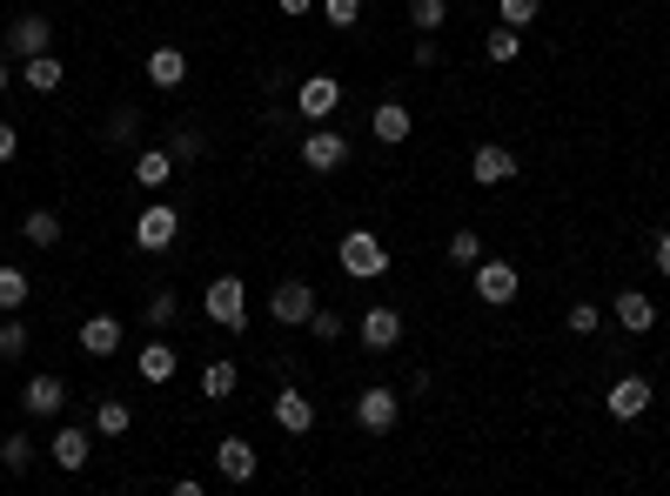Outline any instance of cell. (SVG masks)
<instances>
[{
    "mask_svg": "<svg viewBox=\"0 0 670 496\" xmlns=\"http://www.w3.org/2000/svg\"><path fill=\"white\" fill-rule=\"evenodd\" d=\"M128 430H135V409L122 396H101L94 403V436H128Z\"/></svg>",
    "mask_w": 670,
    "mask_h": 496,
    "instance_id": "cell-24",
    "label": "cell"
},
{
    "mask_svg": "<svg viewBox=\"0 0 670 496\" xmlns=\"http://www.w3.org/2000/svg\"><path fill=\"white\" fill-rule=\"evenodd\" d=\"M21 409L27 416H61L67 409V383H61V376H27V390H21Z\"/></svg>",
    "mask_w": 670,
    "mask_h": 496,
    "instance_id": "cell-16",
    "label": "cell"
},
{
    "mask_svg": "<svg viewBox=\"0 0 670 496\" xmlns=\"http://www.w3.org/2000/svg\"><path fill=\"white\" fill-rule=\"evenodd\" d=\"M21 236H27V249H54V242H61V215H54V208H27Z\"/></svg>",
    "mask_w": 670,
    "mask_h": 496,
    "instance_id": "cell-27",
    "label": "cell"
},
{
    "mask_svg": "<svg viewBox=\"0 0 670 496\" xmlns=\"http://www.w3.org/2000/svg\"><path fill=\"white\" fill-rule=\"evenodd\" d=\"M228 8H249V0H228Z\"/></svg>",
    "mask_w": 670,
    "mask_h": 496,
    "instance_id": "cell-45",
    "label": "cell"
},
{
    "mask_svg": "<svg viewBox=\"0 0 670 496\" xmlns=\"http://www.w3.org/2000/svg\"><path fill=\"white\" fill-rule=\"evenodd\" d=\"M0 463H8V470H14V476H21V470H27V463H34V436H21V430H14V436H8V443H0Z\"/></svg>",
    "mask_w": 670,
    "mask_h": 496,
    "instance_id": "cell-36",
    "label": "cell"
},
{
    "mask_svg": "<svg viewBox=\"0 0 670 496\" xmlns=\"http://www.w3.org/2000/svg\"><path fill=\"white\" fill-rule=\"evenodd\" d=\"M336 107H342V81H336V74H308V81L295 88V114H302V122H329Z\"/></svg>",
    "mask_w": 670,
    "mask_h": 496,
    "instance_id": "cell-9",
    "label": "cell"
},
{
    "mask_svg": "<svg viewBox=\"0 0 670 496\" xmlns=\"http://www.w3.org/2000/svg\"><path fill=\"white\" fill-rule=\"evenodd\" d=\"M469 181H477V188H503V181H517V155H509L503 141H483L477 155H469Z\"/></svg>",
    "mask_w": 670,
    "mask_h": 496,
    "instance_id": "cell-13",
    "label": "cell"
},
{
    "mask_svg": "<svg viewBox=\"0 0 670 496\" xmlns=\"http://www.w3.org/2000/svg\"><path fill=\"white\" fill-rule=\"evenodd\" d=\"M202 316H208L215 329H228V335H242V329H249V289L235 282V276H215V282L202 289Z\"/></svg>",
    "mask_w": 670,
    "mask_h": 496,
    "instance_id": "cell-2",
    "label": "cell"
},
{
    "mask_svg": "<svg viewBox=\"0 0 670 496\" xmlns=\"http://www.w3.org/2000/svg\"><path fill=\"white\" fill-rule=\"evenodd\" d=\"M48 48H54V21H48V14H21V21L8 27V54H14V61L48 54Z\"/></svg>",
    "mask_w": 670,
    "mask_h": 496,
    "instance_id": "cell-14",
    "label": "cell"
},
{
    "mask_svg": "<svg viewBox=\"0 0 670 496\" xmlns=\"http://www.w3.org/2000/svg\"><path fill=\"white\" fill-rule=\"evenodd\" d=\"M336 262H342V276L376 282V276H389V242L376 236V228H349V236L336 242Z\"/></svg>",
    "mask_w": 670,
    "mask_h": 496,
    "instance_id": "cell-1",
    "label": "cell"
},
{
    "mask_svg": "<svg viewBox=\"0 0 670 496\" xmlns=\"http://www.w3.org/2000/svg\"><path fill=\"white\" fill-rule=\"evenodd\" d=\"M81 349H88L94 363L122 356V322H114V316H88V322H81Z\"/></svg>",
    "mask_w": 670,
    "mask_h": 496,
    "instance_id": "cell-20",
    "label": "cell"
},
{
    "mask_svg": "<svg viewBox=\"0 0 670 496\" xmlns=\"http://www.w3.org/2000/svg\"><path fill=\"white\" fill-rule=\"evenodd\" d=\"M255 470H262V456H255L249 436H222L215 443V476L222 483H255Z\"/></svg>",
    "mask_w": 670,
    "mask_h": 496,
    "instance_id": "cell-10",
    "label": "cell"
},
{
    "mask_svg": "<svg viewBox=\"0 0 670 496\" xmlns=\"http://www.w3.org/2000/svg\"><path fill=\"white\" fill-rule=\"evenodd\" d=\"M450 21V0H409V27L416 34H437Z\"/></svg>",
    "mask_w": 670,
    "mask_h": 496,
    "instance_id": "cell-32",
    "label": "cell"
},
{
    "mask_svg": "<svg viewBox=\"0 0 670 496\" xmlns=\"http://www.w3.org/2000/svg\"><path fill=\"white\" fill-rule=\"evenodd\" d=\"M48 456H54V470H88V456H94V430H81V423H61L54 436H48Z\"/></svg>",
    "mask_w": 670,
    "mask_h": 496,
    "instance_id": "cell-11",
    "label": "cell"
},
{
    "mask_svg": "<svg viewBox=\"0 0 670 496\" xmlns=\"http://www.w3.org/2000/svg\"><path fill=\"white\" fill-rule=\"evenodd\" d=\"M268 316H275V329H308V316H315V289L308 282H275L268 289Z\"/></svg>",
    "mask_w": 670,
    "mask_h": 496,
    "instance_id": "cell-7",
    "label": "cell"
},
{
    "mask_svg": "<svg viewBox=\"0 0 670 496\" xmlns=\"http://www.w3.org/2000/svg\"><path fill=\"white\" fill-rule=\"evenodd\" d=\"M323 14H329L336 27H356V21H363V0H323Z\"/></svg>",
    "mask_w": 670,
    "mask_h": 496,
    "instance_id": "cell-39",
    "label": "cell"
},
{
    "mask_svg": "<svg viewBox=\"0 0 670 496\" xmlns=\"http://www.w3.org/2000/svg\"><path fill=\"white\" fill-rule=\"evenodd\" d=\"M27 322H21V309L14 316H0V363H14V356H27Z\"/></svg>",
    "mask_w": 670,
    "mask_h": 496,
    "instance_id": "cell-30",
    "label": "cell"
},
{
    "mask_svg": "<svg viewBox=\"0 0 670 496\" xmlns=\"http://www.w3.org/2000/svg\"><path fill=\"white\" fill-rule=\"evenodd\" d=\"M450 262H456V269H477V262H483V236H477V228H456V236H450Z\"/></svg>",
    "mask_w": 670,
    "mask_h": 496,
    "instance_id": "cell-31",
    "label": "cell"
},
{
    "mask_svg": "<svg viewBox=\"0 0 670 496\" xmlns=\"http://www.w3.org/2000/svg\"><path fill=\"white\" fill-rule=\"evenodd\" d=\"M308 335H315V342H342V316L315 302V316H308Z\"/></svg>",
    "mask_w": 670,
    "mask_h": 496,
    "instance_id": "cell-37",
    "label": "cell"
},
{
    "mask_svg": "<svg viewBox=\"0 0 670 496\" xmlns=\"http://www.w3.org/2000/svg\"><path fill=\"white\" fill-rule=\"evenodd\" d=\"M564 329H570V335H597V329H604V316L590 309V302H570V316H564Z\"/></svg>",
    "mask_w": 670,
    "mask_h": 496,
    "instance_id": "cell-38",
    "label": "cell"
},
{
    "mask_svg": "<svg viewBox=\"0 0 670 496\" xmlns=\"http://www.w3.org/2000/svg\"><path fill=\"white\" fill-rule=\"evenodd\" d=\"M135 135H141V107H114V114H108V128H101V141H108V148H122V141H135Z\"/></svg>",
    "mask_w": 670,
    "mask_h": 496,
    "instance_id": "cell-29",
    "label": "cell"
},
{
    "mask_svg": "<svg viewBox=\"0 0 670 496\" xmlns=\"http://www.w3.org/2000/svg\"><path fill=\"white\" fill-rule=\"evenodd\" d=\"M202 148H208V141L194 135V128H175V135H168V155H175V168H188V162H202Z\"/></svg>",
    "mask_w": 670,
    "mask_h": 496,
    "instance_id": "cell-34",
    "label": "cell"
},
{
    "mask_svg": "<svg viewBox=\"0 0 670 496\" xmlns=\"http://www.w3.org/2000/svg\"><path fill=\"white\" fill-rule=\"evenodd\" d=\"M650 396H657V390H650V376H637V369H623L617 383L604 390V409L617 416V423H637V416L650 409Z\"/></svg>",
    "mask_w": 670,
    "mask_h": 496,
    "instance_id": "cell-8",
    "label": "cell"
},
{
    "mask_svg": "<svg viewBox=\"0 0 670 496\" xmlns=\"http://www.w3.org/2000/svg\"><path fill=\"white\" fill-rule=\"evenodd\" d=\"M536 14H543V0H496V21L503 27H530Z\"/></svg>",
    "mask_w": 670,
    "mask_h": 496,
    "instance_id": "cell-35",
    "label": "cell"
},
{
    "mask_svg": "<svg viewBox=\"0 0 670 496\" xmlns=\"http://www.w3.org/2000/svg\"><path fill=\"white\" fill-rule=\"evenodd\" d=\"M650 255H657V276L670 282V228H657V242H650Z\"/></svg>",
    "mask_w": 670,
    "mask_h": 496,
    "instance_id": "cell-40",
    "label": "cell"
},
{
    "mask_svg": "<svg viewBox=\"0 0 670 496\" xmlns=\"http://www.w3.org/2000/svg\"><path fill=\"white\" fill-rule=\"evenodd\" d=\"M315 8V0H282V14H308Z\"/></svg>",
    "mask_w": 670,
    "mask_h": 496,
    "instance_id": "cell-43",
    "label": "cell"
},
{
    "mask_svg": "<svg viewBox=\"0 0 670 496\" xmlns=\"http://www.w3.org/2000/svg\"><path fill=\"white\" fill-rule=\"evenodd\" d=\"M469 289H477V302H490V309H509V302L523 295V276H517V262L483 255L477 269H469Z\"/></svg>",
    "mask_w": 670,
    "mask_h": 496,
    "instance_id": "cell-3",
    "label": "cell"
},
{
    "mask_svg": "<svg viewBox=\"0 0 670 496\" xmlns=\"http://www.w3.org/2000/svg\"><path fill=\"white\" fill-rule=\"evenodd\" d=\"M148 81H154V88H181V81H188V54H181V48H154V54H148Z\"/></svg>",
    "mask_w": 670,
    "mask_h": 496,
    "instance_id": "cell-22",
    "label": "cell"
},
{
    "mask_svg": "<svg viewBox=\"0 0 670 496\" xmlns=\"http://www.w3.org/2000/svg\"><path fill=\"white\" fill-rule=\"evenodd\" d=\"M27 295H34L27 269H14V262H0V316H14V309H27Z\"/></svg>",
    "mask_w": 670,
    "mask_h": 496,
    "instance_id": "cell-25",
    "label": "cell"
},
{
    "mask_svg": "<svg viewBox=\"0 0 670 496\" xmlns=\"http://www.w3.org/2000/svg\"><path fill=\"white\" fill-rule=\"evenodd\" d=\"M8 88H14V67H8V61H0V94H8Z\"/></svg>",
    "mask_w": 670,
    "mask_h": 496,
    "instance_id": "cell-44",
    "label": "cell"
},
{
    "mask_svg": "<svg viewBox=\"0 0 670 496\" xmlns=\"http://www.w3.org/2000/svg\"><path fill=\"white\" fill-rule=\"evenodd\" d=\"M268 416H275V430H282V436H308L315 430V403L302 390H282V396L268 403Z\"/></svg>",
    "mask_w": 670,
    "mask_h": 496,
    "instance_id": "cell-17",
    "label": "cell"
},
{
    "mask_svg": "<svg viewBox=\"0 0 670 496\" xmlns=\"http://www.w3.org/2000/svg\"><path fill=\"white\" fill-rule=\"evenodd\" d=\"M302 168H308V175H336V168H349V135L315 122V128L302 135Z\"/></svg>",
    "mask_w": 670,
    "mask_h": 496,
    "instance_id": "cell-4",
    "label": "cell"
},
{
    "mask_svg": "<svg viewBox=\"0 0 670 496\" xmlns=\"http://www.w3.org/2000/svg\"><path fill=\"white\" fill-rule=\"evenodd\" d=\"M610 316H617V329H630V335H650V329H657V302H650L644 289H617Z\"/></svg>",
    "mask_w": 670,
    "mask_h": 496,
    "instance_id": "cell-15",
    "label": "cell"
},
{
    "mask_svg": "<svg viewBox=\"0 0 670 496\" xmlns=\"http://www.w3.org/2000/svg\"><path fill=\"white\" fill-rule=\"evenodd\" d=\"M483 54L496 61V67H509L523 54V27H490V41H483Z\"/></svg>",
    "mask_w": 670,
    "mask_h": 496,
    "instance_id": "cell-28",
    "label": "cell"
},
{
    "mask_svg": "<svg viewBox=\"0 0 670 496\" xmlns=\"http://www.w3.org/2000/svg\"><path fill=\"white\" fill-rule=\"evenodd\" d=\"M202 396H208V403H228V396H235V363H208V369H202Z\"/></svg>",
    "mask_w": 670,
    "mask_h": 496,
    "instance_id": "cell-33",
    "label": "cell"
},
{
    "mask_svg": "<svg viewBox=\"0 0 670 496\" xmlns=\"http://www.w3.org/2000/svg\"><path fill=\"white\" fill-rule=\"evenodd\" d=\"M369 135H376L382 148H403V141L416 135V114H409L403 101H382V107L369 114Z\"/></svg>",
    "mask_w": 670,
    "mask_h": 496,
    "instance_id": "cell-18",
    "label": "cell"
},
{
    "mask_svg": "<svg viewBox=\"0 0 670 496\" xmlns=\"http://www.w3.org/2000/svg\"><path fill=\"white\" fill-rule=\"evenodd\" d=\"M168 181H175V155H168V148L135 155V188H168Z\"/></svg>",
    "mask_w": 670,
    "mask_h": 496,
    "instance_id": "cell-23",
    "label": "cell"
},
{
    "mask_svg": "<svg viewBox=\"0 0 670 496\" xmlns=\"http://www.w3.org/2000/svg\"><path fill=\"white\" fill-rule=\"evenodd\" d=\"M21 81H27L34 94H54V88L67 81V67H61V54L48 48V54H27V61H21Z\"/></svg>",
    "mask_w": 670,
    "mask_h": 496,
    "instance_id": "cell-21",
    "label": "cell"
},
{
    "mask_svg": "<svg viewBox=\"0 0 670 496\" xmlns=\"http://www.w3.org/2000/svg\"><path fill=\"white\" fill-rule=\"evenodd\" d=\"M141 322H148L154 335H162V329H175V322H181V302H175V289H154V295L141 302Z\"/></svg>",
    "mask_w": 670,
    "mask_h": 496,
    "instance_id": "cell-26",
    "label": "cell"
},
{
    "mask_svg": "<svg viewBox=\"0 0 670 496\" xmlns=\"http://www.w3.org/2000/svg\"><path fill=\"white\" fill-rule=\"evenodd\" d=\"M356 423L369 430V436H389L403 423V396L389 390V383H369V390H356Z\"/></svg>",
    "mask_w": 670,
    "mask_h": 496,
    "instance_id": "cell-6",
    "label": "cell"
},
{
    "mask_svg": "<svg viewBox=\"0 0 670 496\" xmlns=\"http://www.w3.org/2000/svg\"><path fill=\"white\" fill-rule=\"evenodd\" d=\"M175 369H181V349H175V342H141V356H135V376H141V383H175Z\"/></svg>",
    "mask_w": 670,
    "mask_h": 496,
    "instance_id": "cell-19",
    "label": "cell"
},
{
    "mask_svg": "<svg viewBox=\"0 0 670 496\" xmlns=\"http://www.w3.org/2000/svg\"><path fill=\"white\" fill-rule=\"evenodd\" d=\"M443 61V48H437V34H422V41H416V67H437Z\"/></svg>",
    "mask_w": 670,
    "mask_h": 496,
    "instance_id": "cell-42",
    "label": "cell"
},
{
    "mask_svg": "<svg viewBox=\"0 0 670 496\" xmlns=\"http://www.w3.org/2000/svg\"><path fill=\"white\" fill-rule=\"evenodd\" d=\"M356 335H363V349H369V356H389V349L403 342V316L389 309V302H376V309L356 322Z\"/></svg>",
    "mask_w": 670,
    "mask_h": 496,
    "instance_id": "cell-12",
    "label": "cell"
},
{
    "mask_svg": "<svg viewBox=\"0 0 670 496\" xmlns=\"http://www.w3.org/2000/svg\"><path fill=\"white\" fill-rule=\"evenodd\" d=\"M14 155H21V128L0 122V162H14Z\"/></svg>",
    "mask_w": 670,
    "mask_h": 496,
    "instance_id": "cell-41",
    "label": "cell"
},
{
    "mask_svg": "<svg viewBox=\"0 0 670 496\" xmlns=\"http://www.w3.org/2000/svg\"><path fill=\"white\" fill-rule=\"evenodd\" d=\"M175 236H181L175 202H154V208H141V215H135V249H141V255H168V249H175Z\"/></svg>",
    "mask_w": 670,
    "mask_h": 496,
    "instance_id": "cell-5",
    "label": "cell"
}]
</instances>
